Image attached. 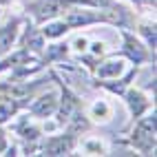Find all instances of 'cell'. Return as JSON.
<instances>
[{"instance_id": "cell-1", "label": "cell", "mask_w": 157, "mask_h": 157, "mask_svg": "<svg viewBox=\"0 0 157 157\" xmlns=\"http://www.w3.org/2000/svg\"><path fill=\"white\" fill-rule=\"evenodd\" d=\"M133 144L142 153H148L151 148H155V115H148L137 124V128L133 131Z\"/></svg>"}, {"instance_id": "cell-2", "label": "cell", "mask_w": 157, "mask_h": 157, "mask_svg": "<svg viewBox=\"0 0 157 157\" xmlns=\"http://www.w3.org/2000/svg\"><path fill=\"white\" fill-rule=\"evenodd\" d=\"M31 11L38 20H49L60 13V2L58 0H38V2L31 5Z\"/></svg>"}, {"instance_id": "cell-3", "label": "cell", "mask_w": 157, "mask_h": 157, "mask_svg": "<svg viewBox=\"0 0 157 157\" xmlns=\"http://www.w3.org/2000/svg\"><path fill=\"white\" fill-rule=\"evenodd\" d=\"M16 33H18V20H11V22H7L5 27H0V56L13 44Z\"/></svg>"}, {"instance_id": "cell-4", "label": "cell", "mask_w": 157, "mask_h": 157, "mask_svg": "<svg viewBox=\"0 0 157 157\" xmlns=\"http://www.w3.org/2000/svg\"><path fill=\"white\" fill-rule=\"evenodd\" d=\"M56 106H58V100H56V93H47L44 98H40V102H36L33 106H31V113L33 115H51L56 111Z\"/></svg>"}, {"instance_id": "cell-5", "label": "cell", "mask_w": 157, "mask_h": 157, "mask_svg": "<svg viewBox=\"0 0 157 157\" xmlns=\"http://www.w3.org/2000/svg\"><path fill=\"white\" fill-rule=\"evenodd\" d=\"M71 151V140L69 137H53L44 144V153L47 155H64Z\"/></svg>"}, {"instance_id": "cell-6", "label": "cell", "mask_w": 157, "mask_h": 157, "mask_svg": "<svg viewBox=\"0 0 157 157\" xmlns=\"http://www.w3.org/2000/svg\"><path fill=\"white\" fill-rule=\"evenodd\" d=\"M122 71H124V62L122 60H109V62H104V64L98 69V75H102V78H117Z\"/></svg>"}, {"instance_id": "cell-7", "label": "cell", "mask_w": 157, "mask_h": 157, "mask_svg": "<svg viewBox=\"0 0 157 157\" xmlns=\"http://www.w3.org/2000/svg\"><path fill=\"white\" fill-rule=\"evenodd\" d=\"M95 16H93L91 11H80V9H75V11H69V18H67V25L69 27H78V25H89V22H95Z\"/></svg>"}, {"instance_id": "cell-8", "label": "cell", "mask_w": 157, "mask_h": 157, "mask_svg": "<svg viewBox=\"0 0 157 157\" xmlns=\"http://www.w3.org/2000/svg\"><path fill=\"white\" fill-rule=\"evenodd\" d=\"M128 106H131V113L133 115H140L146 106H148V100H146L140 91H131L128 93Z\"/></svg>"}, {"instance_id": "cell-9", "label": "cell", "mask_w": 157, "mask_h": 157, "mask_svg": "<svg viewBox=\"0 0 157 157\" xmlns=\"http://www.w3.org/2000/svg\"><path fill=\"white\" fill-rule=\"evenodd\" d=\"M124 38H126V51H128V56H131L135 62L144 60V58H146V53H144V49L140 47V42H135L131 36H124Z\"/></svg>"}, {"instance_id": "cell-10", "label": "cell", "mask_w": 157, "mask_h": 157, "mask_svg": "<svg viewBox=\"0 0 157 157\" xmlns=\"http://www.w3.org/2000/svg\"><path fill=\"white\" fill-rule=\"evenodd\" d=\"M67 29H69L67 22H51V25L44 27V36H47V38H58V36L64 33Z\"/></svg>"}, {"instance_id": "cell-11", "label": "cell", "mask_w": 157, "mask_h": 157, "mask_svg": "<svg viewBox=\"0 0 157 157\" xmlns=\"http://www.w3.org/2000/svg\"><path fill=\"white\" fill-rule=\"evenodd\" d=\"M75 2H84V5H93V7H106V5H111V0H75Z\"/></svg>"}, {"instance_id": "cell-12", "label": "cell", "mask_w": 157, "mask_h": 157, "mask_svg": "<svg viewBox=\"0 0 157 157\" xmlns=\"http://www.w3.org/2000/svg\"><path fill=\"white\" fill-rule=\"evenodd\" d=\"M5 148V137H2V133H0V151Z\"/></svg>"}, {"instance_id": "cell-13", "label": "cell", "mask_w": 157, "mask_h": 157, "mask_svg": "<svg viewBox=\"0 0 157 157\" xmlns=\"http://www.w3.org/2000/svg\"><path fill=\"white\" fill-rule=\"evenodd\" d=\"M7 2H11V0H0V5H7Z\"/></svg>"}]
</instances>
